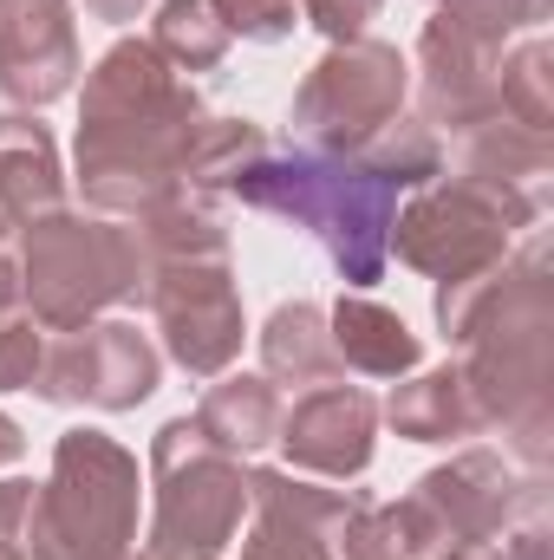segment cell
Here are the masks:
<instances>
[{"label": "cell", "instance_id": "cell-1", "mask_svg": "<svg viewBox=\"0 0 554 560\" xmlns=\"http://www.w3.org/2000/svg\"><path fill=\"white\" fill-rule=\"evenodd\" d=\"M255 202H280L300 222H313L353 280H379L385 261V215H392V176L372 170H333V163H262L235 183Z\"/></svg>", "mask_w": 554, "mask_h": 560}]
</instances>
